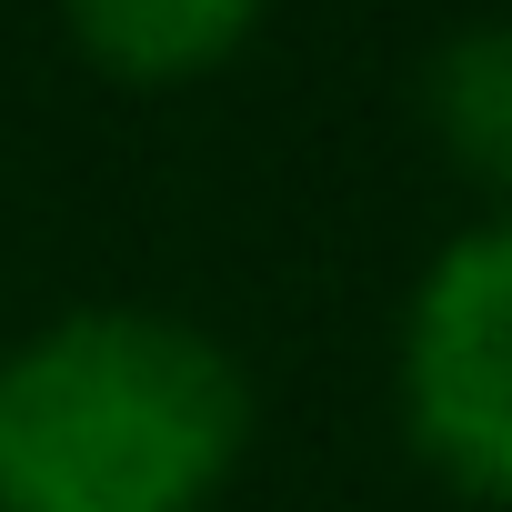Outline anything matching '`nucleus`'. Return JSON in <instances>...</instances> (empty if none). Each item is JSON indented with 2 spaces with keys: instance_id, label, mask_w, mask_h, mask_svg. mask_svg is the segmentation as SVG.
Listing matches in <instances>:
<instances>
[{
  "instance_id": "1",
  "label": "nucleus",
  "mask_w": 512,
  "mask_h": 512,
  "mask_svg": "<svg viewBox=\"0 0 512 512\" xmlns=\"http://www.w3.org/2000/svg\"><path fill=\"white\" fill-rule=\"evenodd\" d=\"M251 432L241 362L181 312H61L0 362V512H201Z\"/></svg>"
},
{
  "instance_id": "2",
  "label": "nucleus",
  "mask_w": 512,
  "mask_h": 512,
  "mask_svg": "<svg viewBox=\"0 0 512 512\" xmlns=\"http://www.w3.org/2000/svg\"><path fill=\"white\" fill-rule=\"evenodd\" d=\"M402 422L452 492L512 502V221L462 231L422 272L402 312Z\"/></svg>"
},
{
  "instance_id": "3",
  "label": "nucleus",
  "mask_w": 512,
  "mask_h": 512,
  "mask_svg": "<svg viewBox=\"0 0 512 512\" xmlns=\"http://www.w3.org/2000/svg\"><path fill=\"white\" fill-rule=\"evenodd\" d=\"M61 31L111 81L181 91V81H201L211 61H231L251 31H262V11H251V0H91V11H71Z\"/></svg>"
},
{
  "instance_id": "4",
  "label": "nucleus",
  "mask_w": 512,
  "mask_h": 512,
  "mask_svg": "<svg viewBox=\"0 0 512 512\" xmlns=\"http://www.w3.org/2000/svg\"><path fill=\"white\" fill-rule=\"evenodd\" d=\"M422 111H432V141L462 181H482L512 221V21H472L432 51L422 71Z\"/></svg>"
}]
</instances>
